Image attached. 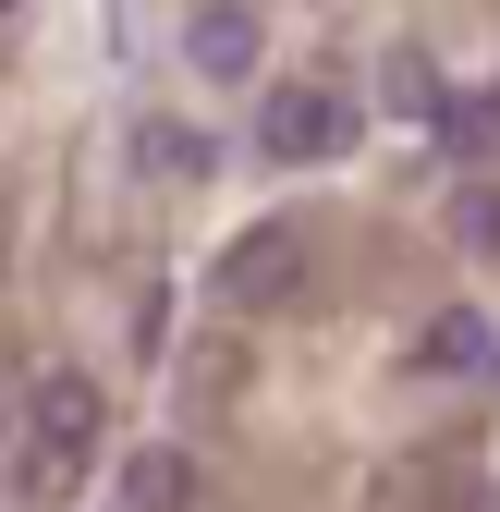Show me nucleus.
<instances>
[{
    "label": "nucleus",
    "mask_w": 500,
    "mask_h": 512,
    "mask_svg": "<svg viewBox=\"0 0 500 512\" xmlns=\"http://www.w3.org/2000/svg\"><path fill=\"white\" fill-rule=\"evenodd\" d=\"M305 281H318V232L305 220H257V232L220 244V305L232 317H281V305H305Z\"/></svg>",
    "instance_id": "obj_1"
},
{
    "label": "nucleus",
    "mask_w": 500,
    "mask_h": 512,
    "mask_svg": "<svg viewBox=\"0 0 500 512\" xmlns=\"http://www.w3.org/2000/svg\"><path fill=\"white\" fill-rule=\"evenodd\" d=\"M440 98H452V86H440V61H427V49H391V110H415V122H427Z\"/></svg>",
    "instance_id": "obj_9"
},
{
    "label": "nucleus",
    "mask_w": 500,
    "mask_h": 512,
    "mask_svg": "<svg viewBox=\"0 0 500 512\" xmlns=\"http://www.w3.org/2000/svg\"><path fill=\"white\" fill-rule=\"evenodd\" d=\"M183 61H196L208 86H257V61H269V25H257V0H208V13L183 25Z\"/></svg>",
    "instance_id": "obj_4"
},
{
    "label": "nucleus",
    "mask_w": 500,
    "mask_h": 512,
    "mask_svg": "<svg viewBox=\"0 0 500 512\" xmlns=\"http://www.w3.org/2000/svg\"><path fill=\"white\" fill-rule=\"evenodd\" d=\"M183 488H196V476H183V452H147L135 476H122V512H171Z\"/></svg>",
    "instance_id": "obj_8"
},
{
    "label": "nucleus",
    "mask_w": 500,
    "mask_h": 512,
    "mask_svg": "<svg viewBox=\"0 0 500 512\" xmlns=\"http://www.w3.org/2000/svg\"><path fill=\"white\" fill-rule=\"evenodd\" d=\"M135 159H147V171H159V183H196V171H208V159H220V147H208V135H196V122H135Z\"/></svg>",
    "instance_id": "obj_6"
},
{
    "label": "nucleus",
    "mask_w": 500,
    "mask_h": 512,
    "mask_svg": "<svg viewBox=\"0 0 500 512\" xmlns=\"http://www.w3.org/2000/svg\"><path fill=\"white\" fill-rule=\"evenodd\" d=\"M452 244H464V256H500V196H488V183L452 196Z\"/></svg>",
    "instance_id": "obj_10"
},
{
    "label": "nucleus",
    "mask_w": 500,
    "mask_h": 512,
    "mask_svg": "<svg viewBox=\"0 0 500 512\" xmlns=\"http://www.w3.org/2000/svg\"><path fill=\"white\" fill-rule=\"evenodd\" d=\"M427 122H440V147H452V159H500V98H440Z\"/></svg>",
    "instance_id": "obj_7"
},
{
    "label": "nucleus",
    "mask_w": 500,
    "mask_h": 512,
    "mask_svg": "<svg viewBox=\"0 0 500 512\" xmlns=\"http://www.w3.org/2000/svg\"><path fill=\"white\" fill-rule=\"evenodd\" d=\"M342 147H354V98L342 86H269L257 98V159L269 171H318Z\"/></svg>",
    "instance_id": "obj_3"
},
{
    "label": "nucleus",
    "mask_w": 500,
    "mask_h": 512,
    "mask_svg": "<svg viewBox=\"0 0 500 512\" xmlns=\"http://www.w3.org/2000/svg\"><path fill=\"white\" fill-rule=\"evenodd\" d=\"M500 366V330H488V305H440L415 330V378H488Z\"/></svg>",
    "instance_id": "obj_5"
},
{
    "label": "nucleus",
    "mask_w": 500,
    "mask_h": 512,
    "mask_svg": "<svg viewBox=\"0 0 500 512\" xmlns=\"http://www.w3.org/2000/svg\"><path fill=\"white\" fill-rule=\"evenodd\" d=\"M98 427H110L98 378H86V366H49L37 391H25V476H74V464L98 452Z\"/></svg>",
    "instance_id": "obj_2"
},
{
    "label": "nucleus",
    "mask_w": 500,
    "mask_h": 512,
    "mask_svg": "<svg viewBox=\"0 0 500 512\" xmlns=\"http://www.w3.org/2000/svg\"><path fill=\"white\" fill-rule=\"evenodd\" d=\"M110 512H122V500H110Z\"/></svg>",
    "instance_id": "obj_11"
}]
</instances>
